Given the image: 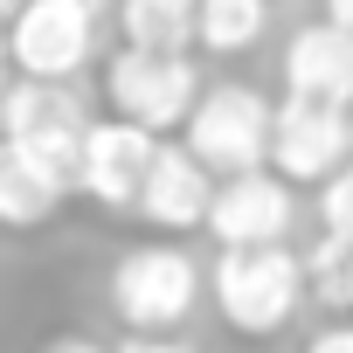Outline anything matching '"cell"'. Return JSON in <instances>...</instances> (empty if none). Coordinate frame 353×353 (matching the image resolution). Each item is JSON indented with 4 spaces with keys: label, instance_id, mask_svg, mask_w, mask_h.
Listing matches in <instances>:
<instances>
[{
    "label": "cell",
    "instance_id": "cell-1",
    "mask_svg": "<svg viewBox=\"0 0 353 353\" xmlns=\"http://www.w3.org/2000/svg\"><path fill=\"white\" fill-rule=\"evenodd\" d=\"M270 132H277V104L250 83H208L181 145L215 173V181H236V173L270 166Z\"/></svg>",
    "mask_w": 353,
    "mask_h": 353
},
{
    "label": "cell",
    "instance_id": "cell-2",
    "mask_svg": "<svg viewBox=\"0 0 353 353\" xmlns=\"http://www.w3.org/2000/svg\"><path fill=\"white\" fill-rule=\"evenodd\" d=\"M104 104L125 125L145 132H188L201 104V70L194 56H159V49H118L104 63Z\"/></svg>",
    "mask_w": 353,
    "mask_h": 353
},
{
    "label": "cell",
    "instance_id": "cell-3",
    "mask_svg": "<svg viewBox=\"0 0 353 353\" xmlns=\"http://www.w3.org/2000/svg\"><path fill=\"white\" fill-rule=\"evenodd\" d=\"M90 97L77 83H56V77H14L8 83V111H0V139H21L28 152H42L56 173H83V145H90Z\"/></svg>",
    "mask_w": 353,
    "mask_h": 353
},
{
    "label": "cell",
    "instance_id": "cell-4",
    "mask_svg": "<svg viewBox=\"0 0 353 353\" xmlns=\"http://www.w3.org/2000/svg\"><path fill=\"white\" fill-rule=\"evenodd\" d=\"M111 14V0H28L8 21L14 77H56L77 83L97 56V21Z\"/></svg>",
    "mask_w": 353,
    "mask_h": 353
},
{
    "label": "cell",
    "instance_id": "cell-5",
    "mask_svg": "<svg viewBox=\"0 0 353 353\" xmlns=\"http://www.w3.org/2000/svg\"><path fill=\"white\" fill-rule=\"evenodd\" d=\"M305 298V263L284 250V243H263V250H222L215 256V305L236 332H277Z\"/></svg>",
    "mask_w": 353,
    "mask_h": 353
},
{
    "label": "cell",
    "instance_id": "cell-6",
    "mask_svg": "<svg viewBox=\"0 0 353 353\" xmlns=\"http://www.w3.org/2000/svg\"><path fill=\"white\" fill-rule=\"evenodd\" d=\"M201 298V270L188 250L173 243H139L118 256L111 270V312L132 325V332H173Z\"/></svg>",
    "mask_w": 353,
    "mask_h": 353
},
{
    "label": "cell",
    "instance_id": "cell-7",
    "mask_svg": "<svg viewBox=\"0 0 353 353\" xmlns=\"http://www.w3.org/2000/svg\"><path fill=\"white\" fill-rule=\"evenodd\" d=\"M270 166L284 181H332L339 166H353V111L339 104H312V97H284L277 104V132H270Z\"/></svg>",
    "mask_w": 353,
    "mask_h": 353
},
{
    "label": "cell",
    "instance_id": "cell-8",
    "mask_svg": "<svg viewBox=\"0 0 353 353\" xmlns=\"http://www.w3.org/2000/svg\"><path fill=\"white\" fill-rule=\"evenodd\" d=\"M159 166V132L125 125V118H97L90 145H83V173H77V194H90L111 215H139V194Z\"/></svg>",
    "mask_w": 353,
    "mask_h": 353
},
{
    "label": "cell",
    "instance_id": "cell-9",
    "mask_svg": "<svg viewBox=\"0 0 353 353\" xmlns=\"http://www.w3.org/2000/svg\"><path fill=\"white\" fill-rule=\"evenodd\" d=\"M298 222V201H291V181L277 166H256V173H236V181L215 188V208H208V236L222 250H263V243H284Z\"/></svg>",
    "mask_w": 353,
    "mask_h": 353
},
{
    "label": "cell",
    "instance_id": "cell-10",
    "mask_svg": "<svg viewBox=\"0 0 353 353\" xmlns=\"http://www.w3.org/2000/svg\"><path fill=\"white\" fill-rule=\"evenodd\" d=\"M284 90L312 97V104L353 111V35L332 28V21H305L284 42Z\"/></svg>",
    "mask_w": 353,
    "mask_h": 353
},
{
    "label": "cell",
    "instance_id": "cell-11",
    "mask_svg": "<svg viewBox=\"0 0 353 353\" xmlns=\"http://www.w3.org/2000/svg\"><path fill=\"white\" fill-rule=\"evenodd\" d=\"M215 173L188 152V145H159V166H152V181L139 194V215L152 229H208V208H215Z\"/></svg>",
    "mask_w": 353,
    "mask_h": 353
},
{
    "label": "cell",
    "instance_id": "cell-12",
    "mask_svg": "<svg viewBox=\"0 0 353 353\" xmlns=\"http://www.w3.org/2000/svg\"><path fill=\"white\" fill-rule=\"evenodd\" d=\"M63 194H77L70 173H56L21 139H0V229H42L63 208Z\"/></svg>",
    "mask_w": 353,
    "mask_h": 353
},
{
    "label": "cell",
    "instance_id": "cell-13",
    "mask_svg": "<svg viewBox=\"0 0 353 353\" xmlns=\"http://www.w3.org/2000/svg\"><path fill=\"white\" fill-rule=\"evenodd\" d=\"M125 49H159V56H194L201 42V21L188 0H118L111 8Z\"/></svg>",
    "mask_w": 353,
    "mask_h": 353
},
{
    "label": "cell",
    "instance_id": "cell-14",
    "mask_svg": "<svg viewBox=\"0 0 353 353\" xmlns=\"http://www.w3.org/2000/svg\"><path fill=\"white\" fill-rule=\"evenodd\" d=\"M194 21H201V49L208 56H243L270 28V0H201Z\"/></svg>",
    "mask_w": 353,
    "mask_h": 353
},
{
    "label": "cell",
    "instance_id": "cell-15",
    "mask_svg": "<svg viewBox=\"0 0 353 353\" xmlns=\"http://www.w3.org/2000/svg\"><path fill=\"white\" fill-rule=\"evenodd\" d=\"M319 229L339 236V243H353V166H339L332 181L319 188Z\"/></svg>",
    "mask_w": 353,
    "mask_h": 353
},
{
    "label": "cell",
    "instance_id": "cell-16",
    "mask_svg": "<svg viewBox=\"0 0 353 353\" xmlns=\"http://www.w3.org/2000/svg\"><path fill=\"white\" fill-rule=\"evenodd\" d=\"M118 353H194V346L188 339H166V332H132Z\"/></svg>",
    "mask_w": 353,
    "mask_h": 353
},
{
    "label": "cell",
    "instance_id": "cell-17",
    "mask_svg": "<svg viewBox=\"0 0 353 353\" xmlns=\"http://www.w3.org/2000/svg\"><path fill=\"white\" fill-rule=\"evenodd\" d=\"M305 353H353V325H325V332H312Z\"/></svg>",
    "mask_w": 353,
    "mask_h": 353
},
{
    "label": "cell",
    "instance_id": "cell-18",
    "mask_svg": "<svg viewBox=\"0 0 353 353\" xmlns=\"http://www.w3.org/2000/svg\"><path fill=\"white\" fill-rule=\"evenodd\" d=\"M42 353H104V346H97V339H83V332H70V339H49Z\"/></svg>",
    "mask_w": 353,
    "mask_h": 353
},
{
    "label": "cell",
    "instance_id": "cell-19",
    "mask_svg": "<svg viewBox=\"0 0 353 353\" xmlns=\"http://www.w3.org/2000/svg\"><path fill=\"white\" fill-rule=\"evenodd\" d=\"M325 21H332V28H346V35H353V0H325Z\"/></svg>",
    "mask_w": 353,
    "mask_h": 353
},
{
    "label": "cell",
    "instance_id": "cell-20",
    "mask_svg": "<svg viewBox=\"0 0 353 353\" xmlns=\"http://www.w3.org/2000/svg\"><path fill=\"white\" fill-rule=\"evenodd\" d=\"M8 83H14V77H8V70H0V111H8Z\"/></svg>",
    "mask_w": 353,
    "mask_h": 353
},
{
    "label": "cell",
    "instance_id": "cell-21",
    "mask_svg": "<svg viewBox=\"0 0 353 353\" xmlns=\"http://www.w3.org/2000/svg\"><path fill=\"white\" fill-rule=\"evenodd\" d=\"M346 305H353V263H346Z\"/></svg>",
    "mask_w": 353,
    "mask_h": 353
},
{
    "label": "cell",
    "instance_id": "cell-22",
    "mask_svg": "<svg viewBox=\"0 0 353 353\" xmlns=\"http://www.w3.org/2000/svg\"><path fill=\"white\" fill-rule=\"evenodd\" d=\"M188 8H201V0H188Z\"/></svg>",
    "mask_w": 353,
    "mask_h": 353
}]
</instances>
